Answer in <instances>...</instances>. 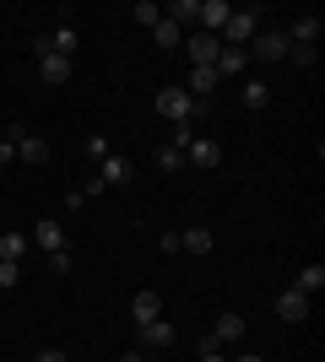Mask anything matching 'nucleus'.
I'll return each mask as SVG.
<instances>
[{"label": "nucleus", "instance_id": "2", "mask_svg": "<svg viewBox=\"0 0 325 362\" xmlns=\"http://www.w3.org/2000/svg\"><path fill=\"white\" fill-rule=\"evenodd\" d=\"M152 108H157L169 124H190V114H195V98H190L185 87H163V92L152 98Z\"/></svg>", "mask_w": 325, "mask_h": 362}, {"label": "nucleus", "instance_id": "25", "mask_svg": "<svg viewBox=\"0 0 325 362\" xmlns=\"http://www.w3.org/2000/svg\"><path fill=\"white\" fill-rule=\"evenodd\" d=\"M152 163L163 168V173H179V168H185V151H179V146H169V141H163V146L152 151Z\"/></svg>", "mask_w": 325, "mask_h": 362}, {"label": "nucleus", "instance_id": "22", "mask_svg": "<svg viewBox=\"0 0 325 362\" xmlns=\"http://www.w3.org/2000/svg\"><path fill=\"white\" fill-rule=\"evenodd\" d=\"M152 44H157V49H179V44H185V28H173L169 16H163V22L152 28Z\"/></svg>", "mask_w": 325, "mask_h": 362}, {"label": "nucleus", "instance_id": "21", "mask_svg": "<svg viewBox=\"0 0 325 362\" xmlns=\"http://www.w3.org/2000/svg\"><path fill=\"white\" fill-rule=\"evenodd\" d=\"M163 16H169L173 28H185V22H195V16H201V0H173V6H163Z\"/></svg>", "mask_w": 325, "mask_h": 362}, {"label": "nucleus", "instance_id": "29", "mask_svg": "<svg viewBox=\"0 0 325 362\" xmlns=\"http://www.w3.org/2000/svg\"><path fill=\"white\" fill-rule=\"evenodd\" d=\"M287 60H293V65H304V71H309V65H314V49H309V44H287Z\"/></svg>", "mask_w": 325, "mask_h": 362}, {"label": "nucleus", "instance_id": "11", "mask_svg": "<svg viewBox=\"0 0 325 362\" xmlns=\"http://www.w3.org/2000/svg\"><path fill=\"white\" fill-rule=\"evenodd\" d=\"M28 243H38L44 255H55V249H65V233H60V222H55V216H44V222L28 233Z\"/></svg>", "mask_w": 325, "mask_h": 362}, {"label": "nucleus", "instance_id": "37", "mask_svg": "<svg viewBox=\"0 0 325 362\" xmlns=\"http://www.w3.org/2000/svg\"><path fill=\"white\" fill-rule=\"evenodd\" d=\"M201 362H222V357H201Z\"/></svg>", "mask_w": 325, "mask_h": 362}, {"label": "nucleus", "instance_id": "18", "mask_svg": "<svg viewBox=\"0 0 325 362\" xmlns=\"http://www.w3.org/2000/svg\"><path fill=\"white\" fill-rule=\"evenodd\" d=\"M282 33H287V44H320V16H298V22H293V28H282Z\"/></svg>", "mask_w": 325, "mask_h": 362}, {"label": "nucleus", "instance_id": "30", "mask_svg": "<svg viewBox=\"0 0 325 362\" xmlns=\"http://www.w3.org/2000/svg\"><path fill=\"white\" fill-rule=\"evenodd\" d=\"M195 351H201V357H222V341H217V335H212V330H206V335H201V341H195Z\"/></svg>", "mask_w": 325, "mask_h": 362}, {"label": "nucleus", "instance_id": "20", "mask_svg": "<svg viewBox=\"0 0 325 362\" xmlns=\"http://www.w3.org/2000/svg\"><path fill=\"white\" fill-rule=\"evenodd\" d=\"M244 330H249V325H244V314H222V319L212 325V335H217V341H244Z\"/></svg>", "mask_w": 325, "mask_h": 362}, {"label": "nucleus", "instance_id": "5", "mask_svg": "<svg viewBox=\"0 0 325 362\" xmlns=\"http://www.w3.org/2000/svg\"><path fill=\"white\" fill-rule=\"evenodd\" d=\"M185 163L190 168H201V173H212L217 163H222V141H212V136H195L185 146Z\"/></svg>", "mask_w": 325, "mask_h": 362}, {"label": "nucleus", "instance_id": "33", "mask_svg": "<svg viewBox=\"0 0 325 362\" xmlns=\"http://www.w3.org/2000/svg\"><path fill=\"white\" fill-rule=\"evenodd\" d=\"M33 362H71V357H65L60 346H44V351H38V357H33Z\"/></svg>", "mask_w": 325, "mask_h": 362}, {"label": "nucleus", "instance_id": "32", "mask_svg": "<svg viewBox=\"0 0 325 362\" xmlns=\"http://www.w3.org/2000/svg\"><path fill=\"white\" fill-rule=\"evenodd\" d=\"M190 141H195V130H190V124H173V136H169V146H179V151H185Z\"/></svg>", "mask_w": 325, "mask_h": 362}, {"label": "nucleus", "instance_id": "23", "mask_svg": "<svg viewBox=\"0 0 325 362\" xmlns=\"http://www.w3.org/2000/svg\"><path fill=\"white\" fill-rule=\"evenodd\" d=\"M320 287H325V265H309V271H298V281H293V292H304V298H314Z\"/></svg>", "mask_w": 325, "mask_h": 362}, {"label": "nucleus", "instance_id": "10", "mask_svg": "<svg viewBox=\"0 0 325 362\" xmlns=\"http://www.w3.org/2000/svg\"><path fill=\"white\" fill-rule=\"evenodd\" d=\"M179 249H185V255H195V259H206V255L217 249L212 227H185V233H179Z\"/></svg>", "mask_w": 325, "mask_h": 362}, {"label": "nucleus", "instance_id": "31", "mask_svg": "<svg viewBox=\"0 0 325 362\" xmlns=\"http://www.w3.org/2000/svg\"><path fill=\"white\" fill-rule=\"evenodd\" d=\"M49 271H55V276L71 271V249H55V255H49Z\"/></svg>", "mask_w": 325, "mask_h": 362}, {"label": "nucleus", "instance_id": "14", "mask_svg": "<svg viewBox=\"0 0 325 362\" xmlns=\"http://www.w3.org/2000/svg\"><path fill=\"white\" fill-rule=\"evenodd\" d=\"M38 81H44V87H65V81H71V60L44 54V60H38Z\"/></svg>", "mask_w": 325, "mask_h": 362}, {"label": "nucleus", "instance_id": "34", "mask_svg": "<svg viewBox=\"0 0 325 362\" xmlns=\"http://www.w3.org/2000/svg\"><path fill=\"white\" fill-rule=\"evenodd\" d=\"M11 157H16V146H11V141H0V168L11 163Z\"/></svg>", "mask_w": 325, "mask_h": 362}, {"label": "nucleus", "instance_id": "8", "mask_svg": "<svg viewBox=\"0 0 325 362\" xmlns=\"http://www.w3.org/2000/svg\"><path fill=\"white\" fill-rule=\"evenodd\" d=\"M136 335H141V346H152V351H169L179 341V330H173L169 319H147V325H136Z\"/></svg>", "mask_w": 325, "mask_h": 362}, {"label": "nucleus", "instance_id": "3", "mask_svg": "<svg viewBox=\"0 0 325 362\" xmlns=\"http://www.w3.org/2000/svg\"><path fill=\"white\" fill-rule=\"evenodd\" d=\"M33 49H38V60H44V54H60V60H71V54L81 49V38H76V28H71V22H60L55 33H38V38H33Z\"/></svg>", "mask_w": 325, "mask_h": 362}, {"label": "nucleus", "instance_id": "1", "mask_svg": "<svg viewBox=\"0 0 325 362\" xmlns=\"http://www.w3.org/2000/svg\"><path fill=\"white\" fill-rule=\"evenodd\" d=\"M255 33H261V11H255V6H244V11H228V22H222V33H217V38H222V44H233V49H244Z\"/></svg>", "mask_w": 325, "mask_h": 362}, {"label": "nucleus", "instance_id": "12", "mask_svg": "<svg viewBox=\"0 0 325 362\" xmlns=\"http://www.w3.org/2000/svg\"><path fill=\"white\" fill-rule=\"evenodd\" d=\"M277 319H287V325H304V319H309V298L287 287V292L277 298Z\"/></svg>", "mask_w": 325, "mask_h": 362}, {"label": "nucleus", "instance_id": "15", "mask_svg": "<svg viewBox=\"0 0 325 362\" xmlns=\"http://www.w3.org/2000/svg\"><path fill=\"white\" fill-rule=\"evenodd\" d=\"M16 157H22L28 168H44V163H49V141H44V136H33V130H28V136L16 141Z\"/></svg>", "mask_w": 325, "mask_h": 362}, {"label": "nucleus", "instance_id": "4", "mask_svg": "<svg viewBox=\"0 0 325 362\" xmlns=\"http://www.w3.org/2000/svg\"><path fill=\"white\" fill-rule=\"evenodd\" d=\"M244 49H249V65H255V60H266V65H271V60H287V33H282V28H266V33H255Z\"/></svg>", "mask_w": 325, "mask_h": 362}, {"label": "nucleus", "instance_id": "19", "mask_svg": "<svg viewBox=\"0 0 325 362\" xmlns=\"http://www.w3.org/2000/svg\"><path fill=\"white\" fill-rule=\"evenodd\" d=\"M195 22H201V33H222V22H228V6H222V0H201V16H195Z\"/></svg>", "mask_w": 325, "mask_h": 362}, {"label": "nucleus", "instance_id": "26", "mask_svg": "<svg viewBox=\"0 0 325 362\" xmlns=\"http://www.w3.org/2000/svg\"><path fill=\"white\" fill-rule=\"evenodd\" d=\"M136 22H141V28H157V22H163V6H152V0H136Z\"/></svg>", "mask_w": 325, "mask_h": 362}, {"label": "nucleus", "instance_id": "17", "mask_svg": "<svg viewBox=\"0 0 325 362\" xmlns=\"http://www.w3.org/2000/svg\"><path fill=\"white\" fill-rule=\"evenodd\" d=\"M130 319H136V325L163 319V298H157V292H136V298H130Z\"/></svg>", "mask_w": 325, "mask_h": 362}, {"label": "nucleus", "instance_id": "9", "mask_svg": "<svg viewBox=\"0 0 325 362\" xmlns=\"http://www.w3.org/2000/svg\"><path fill=\"white\" fill-rule=\"evenodd\" d=\"M217 81H233V76H249V49H233V44H222V54H217Z\"/></svg>", "mask_w": 325, "mask_h": 362}, {"label": "nucleus", "instance_id": "28", "mask_svg": "<svg viewBox=\"0 0 325 362\" xmlns=\"http://www.w3.org/2000/svg\"><path fill=\"white\" fill-rule=\"evenodd\" d=\"M16 281H22V265H16V259H0V287L11 292Z\"/></svg>", "mask_w": 325, "mask_h": 362}, {"label": "nucleus", "instance_id": "36", "mask_svg": "<svg viewBox=\"0 0 325 362\" xmlns=\"http://www.w3.org/2000/svg\"><path fill=\"white\" fill-rule=\"evenodd\" d=\"M239 362H266V357H255V351H244V357H239Z\"/></svg>", "mask_w": 325, "mask_h": 362}, {"label": "nucleus", "instance_id": "35", "mask_svg": "<svg viewBox=\"0 0 325 362\" xmlns=\"http://www.w3.org/2000/svg\"><path fill=\"white\" fill-rule=\"evenodd\" d=\"M120 362H141V351H125V357H120Z\"/></svg>", "mask_w": 325, "mask_h": 362}, {"label": "nucleus", "instance_id": "7", "mask_svg": "<svg viewBox=\"0 0 325 362\" xmlns=\"http://www.w3.org/2000/svg\"><path fill=\"white\" fill-rule=\"evenodd\" d=\"M130 173H136V168H130V157H120V151H108L103 163H98V184H103V189H120V184H130Z\"/></svg>", "mask_w": 325, "mask_h": 362}, {"label": "nucleus", "instance_id": "13", "mask_svg": "<svg viewBox=\"0 0 325 362\" xmlns=\"http://www.w3.org/2000/svg\"><path fill=\"white\" fill-rule=\"evenodd\" d=\"M190 98H195V103H212L217 98V71H206V65H190Z\"/></svg>", "mask_w": 325, "mask_h": 362}, {"label": "nucleus", "instance_id": "24", "mask_svg": "<svg viewBox=\"0 0 325 362\" xmlns=\"http://www.w3.org/2000/svg\"><path fill=\"white\" fill-rule=\"evenodd\" d=\"M33 243H28V233H6V238H0V259H16V265H22V255H28Z\"/></svg>", "mask_w": 325, "mask_h": 362}, {"label": "nucleus", "instance_id": "27", "mask_svg": "<svg viewBox=\"0 0 325 362\" xmlns=\"http://www.w3.org/2000/svg\"><path fill=\"white\" fill-rule=\"evenodd\" d=\"M81 151H87L93 163H103V157H108L114 146H108V136H87V141H81Z\"/></svg>", "mask_w": 325, "mask_h": 362}, {"label": "nucleus", "instance_id": "6", "mask_svg": "<svg viewBox=\"0 0 325 362\" xmlns=\"http://www.w3.org/2000/svg\"><path fill=\"white\" fill-rule=\"evenodd\" d=\"M185 54H190V65H206V71H212L217 54H222V38H212V33H190V38H185Z\"/></svg>", "mask_w": 325, "mask_h": 362}, {"label": "nucleus", "instance_id": "16", "mask_svg": "<svg viewBox=\"0 0 325 362\" xmlns=\"http://www.w3.org/2000/svg\"><path fill=\"white\" fill-rule=\"evenodd\" d=\"M239 103H244V108H266V103H271V81H266V76H244Z\"/></svg>", "mask_w": 325, "mask_h": 362}]
</instances>
